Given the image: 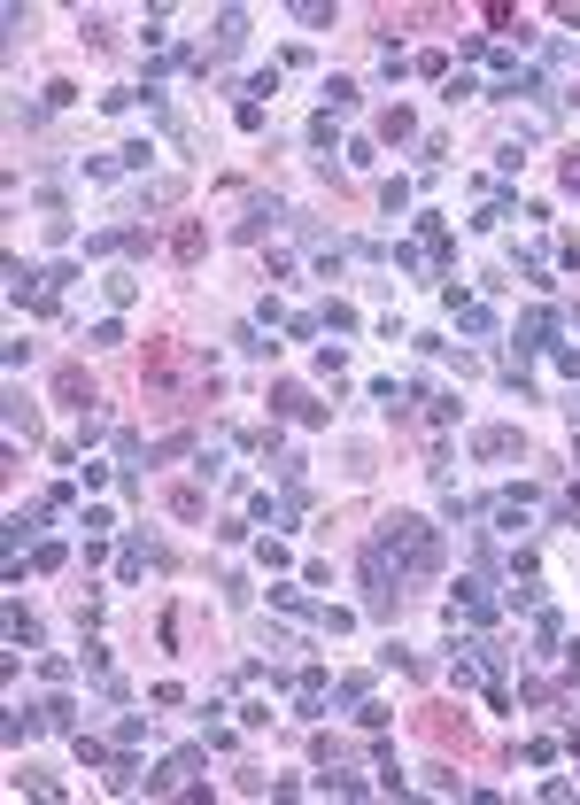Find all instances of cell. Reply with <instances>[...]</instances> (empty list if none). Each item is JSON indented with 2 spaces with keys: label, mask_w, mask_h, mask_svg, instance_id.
I'll use <instances>...</instances> for the list:
<instances>
[{
  "label": "cell",
  "mask_w": 580,
  "mask_h": 805,
  "mask_svg": "<svg viewBox=\"0 0 580 805\" xmlns=\"http://www.w3.org/2000/svg\"><path fill=\"white\" fill-rule=\"evenodd\" d=\"M426 736H434L441 751H472V720L449 713V705H434V713H426Z\"/></svg>",
  "instance_id": "3957f363"
},
{
  "label": "cell",
  "mask_w": 580,
  "mask_h": 805,
  "mask_svg": "<svg viewBox=\"0 0 580 805\" xmlns=\"http://www.w3.org/2000/svg\"><path fill=\"white\" fill-rule=\"evenodd\" d=\"M565 519H573V527H580V488H573V496H565Z\"/></svg>",
  "instance_id": "4fadbf2b"
},
{
  "label": "cell",
  "mask_w": 580,
  "mask_h": 805,
  "mask_svg": "<svg viewBox=\"0 0 580 805\" xmlns=\"http://www.w3.org/2000/svg\"><path fill=\"white\" fill-rule=\"evenodd\" d=\"M379 140H410V109H387L379 117Z\"/></svg>",
  "instance_id": "8fae6325"
},
{
  "label": "cell",
  "mask_w": 580,
  "mask_h": 805,
  "mask_svg": "<svg viewBox=\"0 0 580 805\" xmlns=\"http://www.w3.org/2000/svg\"><path fill=\"white\" fill-rule=\"evenodd\" d=\"M163 248H171V264H202V248H209V225H202V217H178Z\"/></svg>",
  "instance_id": "277c9868"
},
{
  "label": "cell",
  "mask_w": 580,
  "mask_h": 805,
  "mask_svg": "<svg viewBox=\"0 0 580 805\" xmlns=\"http://www.w3.org/2000/svg\"><path fill=\"white\" fill-rule=\"evenodd\" d=\"M55 403H70V411L93 418V380L78 372V364H62V372H55Z\"/></svg>",
  "instance_id": "8992f818"
},
{
  "label": "cell",
  "mask_w": 580,
  "mask_h": 805,
  "mask_svg": "<svg viewBox=\"0 0 580 805\" xmlns=\"http://www.w3.org/2000/svg\"><path fill=\"white\" fill-rule=\"evenodd\" d=\"M472 449H480V457H488V465H503V457H519V426H480V434H472Z\"/></svg>",
  "instance_id": "5b68a950"
},
{
  "label": "cell",
  "mask_w": 580,
  "mask_h": 805,
  "mask_svg": "<svg viewBox=\"0 0 580 805\" xmlns=\"http://www.w3.org/2000/svg\"><path fill=\"white\" fill-rule=\"evenodd\" d=\"M379 550H403V558H410L418 573H434V566H441V542H434V527H426V519H410V511H395V519H387Z\"/></svg>",
  "instance_id": "7a4b0ae2"
},
{
  "label": "cell",
  "mask_w": 580,
  "mask_h": 805,
  "mask_svg": "<svg viewBox=\"0 0 580 805\" xmlns=\"http://www.w3.org/2000/svg\"><path fill=\"white\" fill-rule=\"evenodd\" d=\"M171 511L178 519H202V488H171Z\"/></svg>",
  "instance_id": "30bf717a"
},
{
  "label": "cell",
  "mask_w": 580,
  "mask_h": 805,
  "mask_svg": "<svg viewBox=\"0 0 580 805\" xmlns=\"http://www.w3.org/2000/svg\"><path fill=\"white\" fill-rule=\"evenodd\" d=\"M271 411H287V418H318V403L302 388H271Z\"/></svg>",
  "instance_id": "52a82bcc"
},
{
  "label": "cell",
  "mask_w": 580,
  "mask_h": 805,
  "mask_svg": "<svg viewBox=\"0 0 580 805\" xmlns=\"http://www.w3.org/2000/svg\"><path fill=\"white\" fill-rule=\"evenodd\" d=\"M565 186H573V194H580V155H565Z\"/></svg>",
  "instance_id": "7c38bea8"
},
{
  "label": "cell",
  "mask_w": 580,
  "mask_h": 805,
  "mask_svg": "<svg viewBox=\"0 0 580 805\" xmlns=\"http://www.w3.org/2000/svg\"><path fill=\"white\" fill-rule=\"evenodd\" d=\"M519 341H526V349H542V341H550V310H534V318L519 326Z\"/></svg>",
  "instance_id": "9c48e42d"
},
{
  "label": "cell",
  "mask_w": 580,
  "mask_h": 805,
  "mask_svg": "<svg viewBox=\"0 0 580 805\" xmlns=\"http://www.w3.org/2000/svg\"><path fill=\"white\" fill-rule=\"evenodd\" d=\"M140 395H147V418H178V411H194V403L217 395V372H202V364L186 357V341L147 333V349H140Z\"/></svg>",
  "instance_id": "6da1fadb"
},
{
  "label": "cell",
  "mask_w": 580,
  "mask_h": 805,
  "mask_svg": "<svg viewBox=\"0 0 580 805\" xmlns=\"http://www.w3.org/2000/svg\"><path fill=\"white\" fill-rule=\"evenodd\" d=\"M240 39H248V16H240V8H225V16H217V47H225V55H232Z\"/></svg>",
  "instance_id": "ba28073f"
}]
</instances>
